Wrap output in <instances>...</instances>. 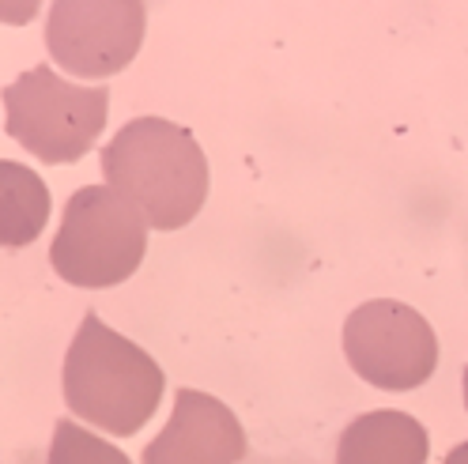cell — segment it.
<instances>
[{
    "label": "cell",
    "instance_id": "obj_1",
    "mask_svg": "<svg viewBox=\"0 0 468 464\" xmlns=\"http://www.w3.org/2000/svg\"><path fill=\"white\" fill-rule=\"evenodd\" d=\"M110 189L155 230H178L204 208L208 159L189 129L166 118H136L102 148Z\"/></svg>",
    "mask_w": 468,
    "mask_h": 464
},
{
    "label": "cell",
    "instance_id": "obj_2",
    "mask_svg": "<svg viewBox=\"0 0 468 464\" xmlns=\"http://www.w3.org/2000/svg\"><path fill=\"white\" fill-rule=\"evenodd\" d=\"M166 378L159 363L102 325L99 313H87L65 355V404L106 434H136L159 412Z\"/></svg>",
    "mask_w": 468,
    "mask_h": 464
},
{
    "label": "cell",
    "instance_id": "obj_3",
    "mask_svg": "<svg viewBox=\"0 0 468 464\" xmlns=\"http://www.w3.org/2000/svg\"><path fill=\"white\" fill-rule=\"evenodd\" d=\"M144 253H148V223L110 185L76 189L49 246L53 272L87 291L129 279L140 269Z\"/></svg>",
    "mask_w": 468,
    "mask_h": 464
},
{
    "label": "cell",
    "instance_id": "obj_4",
    "mask_svg": "<svg viewBox=\"0 0 468 464\" xmlns=\"http://www.w3.org/2000/svg\"><path fill=\"white\" fill-rule=\"evenodd\" d=\"M8 136L42 163H76L106 129L110 91L61 79L49 65L23 72L5 87Z\"/></svg>",
    "mask_w": 468,
    "mask_h": 464
},
{
    "label": "cell",
    "instance_id": "obj_5",
    "mask_svg": "<svg viewBox=\"0 0 468 464\" xmlns=\"http://www.w3.org/2000/svg\"><path fill=\"white\" fill-rule=\"evenodd\" d=\"M344 355L367 385L408 393L434 374L438 336L420 310L374 299L351 310L344 325Z\"/></svg>",
    "mask_w": 468,
    "mask_h": 464
},
{
    "label": "cell",
    "instance_id": "obj_6",
    "mask_svg": "<svg viewBox=\"0 0 468 464\" xmlns=\"http://www.w3.org/2000/svg\"><path fill=\"white\" fill-rule=\"evenodd\" d=\"M148 8L136 0H61L49 8L46 46L72 76L102 79L133 65L140 53Z\"/></svg>",
    "mask_w": 468,
    "mask_h": 464
},
{
    "label": "cell",
    "instance_id": "obj_7",
    "mask_svg": "<svg viewBox=\"0 0 468 464\" xmlns=\"http://www.w3.org/2000/svg\"><path fill=\"white\" fill-rule=\"evenodd\" d=\"M246 449V430L223 400L178 389L170 423L144 449V464H239Z\"/></svg>",
    "mask_w": 468,
    "mask_h": 464
},
{
    "label": "cell",
    "instance_id": "obj_8",
    "mask_svg": "<svg viewBox=\"0 0 468 464\" xmlns=\"http://www.w3.org/2000/svg\"><path fill=\"white\" fill-rule=\"evenodd\" d=\"M431 438L416 416L378 408L351 419L336 442V464H427Z\"/></svg>",
    "mask_w": 468,
    "mask_h": 464
},
{
    "label": "cell",
    "instance_id": "obj_9",
    "mask_svg": "<svg viewBox=\"0 0 468 464\" xmlns=\"http://www.w3.org/2000/svg\"><path fill=\"white\" fill-rule=\"evenodd\" d=\"M49 189L31 166L0 159V246H31L49 223Z\"/></svg>",
    "mask_w": 468,
    "mask_h": 464
},
{
    "label": "cell",
    "instance_id": "obj_10",
    "mask_svg": "<svg viewBox=\"0 0 468 464\" xmlns=\"http://www.w3.org/2000/svg\"><path fill=\"white\" fill-rule=\"evenodd\" d=\"M46 464H133V460L87 427L61 419L53 427V446H49Z\"/></svg>",
    "mask_w": 468,
    "mask_h": 464
},
{
    "label": "cell",
    "instance_id": "obj_11",
    "mask_svg": "<svg viewBox=\"0 0 468 464\" xmlns=\"http://www.w3.org/2000/svg\"><path fill=\"white\" fill-rule=\"evenodd\" d=\"M442 464H468V442L453 446V449L446 453V460H442Z\"/></svg>",
    "mask_w": 468,
    "mask_h": 464
},
{
    "label": "cell",
    "instance_id": "obj_12",
    "mask_svg": "<svg viewBox=\"0 0 468 464\" xmlns=\"http://www.w3.org/2000/svg\"><path fill=\"white\" fill-rule=\"evenodd\" d=\"M464 408H468V366H464Z\"/></svg>",
    "mask_w": 468,
    "mask_h": 464
}]
</instances>
